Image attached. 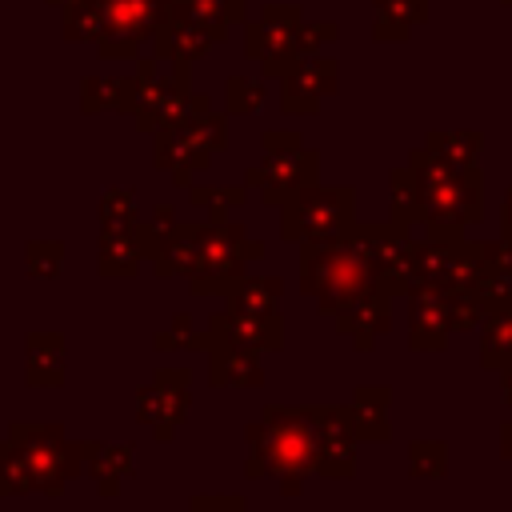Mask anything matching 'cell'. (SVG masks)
<instances>
[{
  "instance_id": "6da1fadb",
  "label": "cell",
  "mask_w": 512,
  "mask_h": 512,
  "mask_svg": "<svg viewBox=\"0 0 512 512\" xmlns=\"http://www.w3.org/2000/svg\"><path fill=\"white\" fill-rule=\"evenodd\" d=\"M248 476H348L356 468V428L348 408H280L268 404L248 424Z\"/></svg>"
},
{
  "instance_id": "8d00e7d4",
  "label": "cell",
  "mask_w": 512,
  "mask_h": 512,
  "mask_svg": "<svg viewBox=\"0 0 512 512\" xmlns=\"http://www.w3.org/2000/svg\"><path fill=\"white\" fill-rule=\"evenodd\" d=\"M500 444H504L500 452H504V456L512 460V424H504V428H500Z\"/></svg>"
},
{
  "instance_id": "8992f818",
  "label": "cell",
  "mask_w": 512,
  "mask_h": 512,
  "mask_svg": "<svg viewBox=\"0 0 512 512\" xmlns=\"http://www.w3.org/2000/svg\"><path fill=\"white\" fill-rule=\"evenodd\" d=\"M8 444L20 456V464L32 480V492H44V496H60L64 484L84 468L80 444L64 440V432L56 424H12Z\"/></svg>"
},
{
  "instance_id": "836d02e7",
  "label": "cell",
  "mask_w": 512,
  "mask_h": 512,
  "mask_svg": "<svg viewBox=\"0 0 512 512\" xmlns=\"http://www.w3.org/2000/svg\"><path fill=\"white\" fill-rule=\"evenodd\" d=\"M156 344H160V348H176V344H180V348H192V344L204 348V336H196V332H192V316L180 312V316H172V328L156 336Z\"/></svg>"
},
{
  "instance_id": "4fadbf2b",
  "label": "cell",
  "mask_w": 512,
  "mask_h": 512,
  "mask_svg": "<svg viewBox=\"0 0 512 512\" xmlns=\"http://www.w3.org/2000/svg\"><path fill=\"white\" fill-rule=\"evenodd\" d=\"M152 56L156 60H168L172 68H192L196 60H204L212 48H220V40L212 36V32H204L200 24H192L184 12H176L172 4H168V12H164V20H160V28H156V36H152Z\"/></svg>"
},
{
  "instance_id": "1f68e13d",
  "label": "cell",
  "mask_w": 512,
  "mask_h": 512,
  "mask_svg": "<svg viewBox=\"0 0 512 512\" xmlns=\"http://www.w3.org/2000/svg\"><path fill=\"white\" fill-rule=\"evenodd\" d=\"M408 468L412 476H440L448 468V452L440 440H420L408 448Z\"/></svg>"
},
{
  "instance_id": "d4e9b609",
  "label": "cell",
  "mask_w": 512,
  "mask_h": 512,
  "mask_svg": "<svg viewBox=\"0 0 512 512\" xmlns=\"http://www.w3.org/2000/svg\"><path fill=\"white\" fill-rule=\"evenodd\" d=\"M424 148L436 160H444V164L472 168L476 164V152H480V132H428Z\"/></svg>"
},
{
  "instance_id": "7a4b0ae2",
  "label": "cell",
  "mask_w": 512,
  "mask_h": 512,
  "mask_svg": "<svg viewBox=\"0 0 512 512\" xmlns=\"http://www.w3.org/2000/svg\"><path fill=\"white\" fill-rule=\"evenodd\" d=\"M300 288L320 304V312L336 316L360 296L380 288L376 264L356 232V224L332 240H304L300 244Z\"/></svg>"
},
{
  "instance_id": "ab89813d",
  "label": "cell",
  "mask_w": 512,
  "mask_h": 512,
  "mask_svg": "<svg viewBox=\"0 0 512 512\" xmlns=\"http://www.w3.org/2000/svg\"><path fill=\"white\" fill-rule=\"evenodd\" d=\"M48 8H68V4H76V0H44Z\"/></svg>"
},
{
  "instance_id": "484cf974",
  "label": "cell",
  "mask_w": 512,
  "mask_h": 512,
  "mask_svg": "<svg viewBox=\"0 0 512 512\" xmlns=\"http://www.w3.org/2000/svg\"><path fill=\"white\" fill-rule=\"evenodd\" d=\"M176 12H184L192 24H200L204 32H212L220 44L228 40V28L236 24L232 20V8L224 4V0H168Z\"/></svg>"
},
{
  "instance_id": "5b68a950",
  "label": "cell",
  "mask_w": 512,
  "mask_h": 512,
  "mask_svg": "<svg viewBox=\"0 0 512 512\" xmlns=\"http://www.w3.org/2000/svg\"><path fill=\"white\" fill-rule=\"evenodd\" d=\"M264 160L244 172V188H252L264 204H284L292 192L316 184L320 156L304 148L300 132H264Z\"/></svg>"
},
{
  "instance_id": "4dcf8cb0",
  "label": "cell",
  "mask_w": 512,
  "mask_h": 512,
  "mask_svg": "<svg viewBox=\"0 0 512 512\" xmlns=\"http://www.w3.org/2000/svg\"><path fill=\"white\" fill-rule=\"evenodd\" d=\"M336 40H340V24L336 20H304L300 32H296V52L300 56H312V52L336 44Z\"/></svg>"
},
{
  "instance_id": "f35d334b",
  "label": "cell",
  "mask_w": 512,
  "mask_h": 512,
  "mask_svg": "<svg viewBox=\"0 0 512 512\" xmlns=\"http://www.w3.org/2000/svg\"><path fill=\"white\" fill-rule=\"evenodd\" d=\"M504 400H508V404H512V368H508V372H504Z\"/></svg>"
},
{
  "instance_id": "f546056e",
  "label": "cell",
  "mask_w": 512,
  "mask_h": 512,
  "mask_svg": "<svg viewBox=\"0 0 512 512\" xmlns=\"http://www.w3.org/2000/svg\"><path fill=\"white\" fill-rule=\"evenodd\" d=\"M244 200H248V188L244 184L240 188H192V204L208 208L212 220H224V212L228 208H240Z\"/></svg>"
},
{
  "instance_id": "ffe728a7",
  "label": "cell",
  "mask_w": 512,
  "mask_h": 512,
  "mask_svg": "<svg viewBox=\"0 0 512 512\" xmlns=\"http://www.w3.org/2000/svg\"><path fill=\"white\" fill-rule=\"evenodd\" d=\"M80 460L96 476L104 496H116L120 480L132 472V444H80Z\"/></svg>"
},
{
  "instance_id": "3957f363",
  "label": "cell",
  "mask_w": 512,
  "mask_h": 512,
  "mask_svg": "<svg viewBox=\"0 0 512 512\" xmlns=\"http://www.w3.org/2000/svg\"><path fill=\"white\" fill-rule=\"evenodd\" d=\"M408 168L420 188V220L428 224V236H460L464 224H476L484 212V180L472 168H456L436 160L428 148H416L408 156Z\"/></svg>"
},
{
  "instance_id": "8fae6325",
  "label": "cell",
  "mask_w": 512,
  "mask_h": 512,
  "mask_svg": "<svg viewBox=\"0 0 512 512\" xmlns=\"http://www.w3.org/2000/svg\"><path fill=\"white\" fill-rule=\"evenodd\" d=\"M188 372L184 368H160L148 388L136 392V420L156 432V440H172L188 412Z\"/></svg>"
},
{
  "instance_id": "2e32d148",
  "label": "cell",
  "mask_w": 512,
  "mask_h": 512,
  "mask_svg": "<svg viewBox=\"0 0 512 512\" xmlns=\"http://www.w3.org/2000/svg\"><path fill=\"white\" fill-rule=\"evenodd\" d=\"M336 324H340V332H348L360 348H372V340L380 336V332H388V292L384 288H376V292H368V296H360L356 304H348L344 312H336Z\"/></svg>"
},
{
  "instance_id": "44dd1931",
  "label": "cell",
  "mask_w": 512,
  "mask_h": 512,
  "mask_svg": "<svg viewBox=\"0 0 512 512\" xmlns=\"http://www.w3.org/2000/svg\"><path fill=\"white\" fill-rule=\"evenodd\" d=\"M140 224L132 228H100V272L104 276H132L140 264Z\"/></svg>"
},
{
  "instance_id": "f1b7e54d",
  "label": "cell",
  "mask_w": 512,
  "mask_h": 512,
  "mask_svg": "<svg viewBox=\"0 0 512 512\" xmlns=\"http://www.w3.org/2000/svg\"><path fill=\"white\" fill-rule=\"evenodd\" d=\"M136 220V192L132 188H108L100 196V228H132Z\"/></svg>"
},
{
  "instance_id": "5bb4252c",
  "label": "cell",
  "mask_w": 512,
  "mask_h": 512,
  "mask_svg": "<svg viewBox=\"0 0 512 512\" xmlns=\"http://www.w3.org/2000/svg\"><path fill=\"white\" fill-rule=\"evenodd\" d=\"M208 344H232V348H252V352L276 348L280 344V316L276 312H240V308L216 312L208 320V332H204V348Z\"/></svg>"
},
{
  "instance_id": "7c38bea8",
  "label": "cell",
  "mask_w": 512,
  "mask_h": 512,
  "mask_svg": "<svg viewBox=\"0 0 512 512\" xmlns=\"http://www.w3.org/2000/svg\"><path fill=\"white\" fill-rule=\"evenodd\" d=\"M340 88V64L336 56H300V64L292 72L280 76V108L292 116H312L320 108L324 96H332Z\"/></svg>"
},
{
  "instance_id": "9a60e30c",
  "label": "cell",
  "mask_w": 512,
  "mask_h": 512,
  "mask_svg": "<svg viewBox=\"0 0 512 512\" xmlns=\"http://www.w3.org/2000/svg\"><path fill=\"white\" fill-rule=\"evenodd\" d=\"M208 376L216 388H256L264 380L260 352L232 348V344H208Z\"/></svg>"
},
{
  "instance_id": "30bf717a",
  "label": "cell",
  "mask_w": 512,
  "mask_h": 512,
  "mask_svg": "<svg viewBox=\"0 0 512 512\" xmlns=\"http://www.w3.org/2000/svg\"><path fill=\"white\" fill-rule=\"evenodd\" d=\"M192 84H188V68H172L168 76H160V60L156 56H136V104H132V120L140 132H156L164 124H172L188 100Z\"/></svg>"
},
{
  "instance_id": "7402d4cb",
  "label": "cell",
  "mask_w": 512,
  "mask_h": 512,
  "mask_svg": "<svg viewBox=\"0 0 512 512\" xmlns=\"http://www.w3.org/2000/svg\"><path fill=\"white\" fill-rule=\"evenodd\" d=\"M64 380V340L56 332H32L28 336V384L56 388Z\"/></svg>"
},
{
  "instance_id": "d590c367",
  "label": "cell",
  "mask_w": 512,
  "mask_h": 512,
  "mask_svg": "<svg viewBox=\"0 0 512 512\" xmlns=\"http://www.w3.org/2000/svg\"><path fill=\"white\" fill-rule=\"evenodd\" d=\"M500 220H504V236H512V188L504 192V208H500Z\"/></svg>"
},
{
  "instance_id": "74e56055",
  "label": "cell",
  "mask_w": 512,
  "mask_h": 512,
  "mask_svg": "<svg viewBox=\"0 0 512 512\" xmlns=\"http://www.w3.org/2000/svg\"><path fill=\"white\" fill-rule=\"evenodd\" d=\"M228 8H232V20H244L248 16V0H224Z\"/></svg>"
},
{
  "instance_id": "cb8c5ba5",
  "label": "cell",
  "mask_w": 512,
  "mask_h": 512,
  "mask_svg": "<svg viewBox=\"0 0 512 512\" xmlns=\"http://www.w3.org/2000/svg\"><path fill=\"white\" fill-rule=\"evenodd\" d=\"M104 32V0H76L60 8V36L72 44H96Z\"/></svg>"
},
{
  "instance_id": "603a6c76",
  "label": "cell",
  "mask_w": 512,
  "mask_h": 512,
  "mask_svg": "<svg viewBox=\"0 0 512 512\" xmlns=\"http://www.w3.org/2000/svg\"><path fill=\"white\" fill-rule=\"evenodd\" d=\"M388 388H360L348 404L352 412V428L360 440H388Z\"/></svg>"
},
{
  "instance_id": "ac0fdd59",
  "label": "cell",
  "mask_w": 512,
  "mask_h": 512,
  "mask_svg": "<svg viewBox=\"0 0 512 512\" xmlns=\"http://www.w3.org/2000/svg\"><path fill=\"white\" fill-rule=\"evenodd\" d=\"M424 20H428V0H376L372 40L376 44H400Z\"/></svg>"
},
{
  "instance_id": "9c48e42d",
  "label": "cell",
  "mask_w": 512,
  "mask_h": 512,
  "mask_svg": "<svg viewBox=\"0 0 512 512\" xmlns=\"http://www.w3.org/2000/svg\"><path fill=\"white\" fill-rule=\"evenodd\" d=\"M164 12L168 0H104V32L96 40V56L136 60L152 44Z\"/></svg>"
},
{
  "instance_id": "d6986e66",
  "label": "cell",
  "mask_w": 512,
  "mask_h": 512,
  "mask_svg": "<svg viewBox=\"0 0 512 512\" xmlns=\"http://www.w3.org/2000/svg\"><path fill=\"white\" fill-rule=\"evenodd\" d=\"M480 320H484V344H480L484 368L508 372L512 368V296L496 300V304H484Z\"/></svg>"
},
{
  "instance_id": "e575fe53",
  "label": "cell",
  "mask_w": 512,
  "mask_h": 512,
  "mask_svg": "<svg viewBox=\"0 0 512 512\" xmlns=\"http://www.w3.org/2000/svg\"><path fill=\"white\" fill-rule=\"evenodd\" d=\"M188 512H248L244 496H196Z\"/></svg>"
},
{
  "instance_id": "d6a6232c",
  "label": "cell",
  "mask_w": 512,
  "mask_h": 512,
  "mask_svg": "<svg viewBox=\"0 0 512 512\" xmlns=\"http://www.w3.org/2000/svg\"><path fill=\"white\" fill-rule=\"evenodd\" d=\"M60 264H64V244L60 240H32L28 244V272L32 276L52 280L60 272Z\"/></svg>"
},
{
  "instance_id": "e0dca14e",
  "label": "cell",
  "mask_w": 512,
  "mask_h": 512,
  "mask_svg": "<svg viewBox=\"0 0 512 512\" xmlns=\"http://www.w3.org/2000/svg\"><path fill=\"white\" fill-rule=\"evenodd\" d=\"M136 104V72L132 76H84L80 84V108L88 116L96 112H132Z\"/></svg>"
},
{
  "instance_id": "ba28073f",
  "label": "cell",
  "mask_w": 512,
  "mask_h": 512,
  "mask_svg": "<svg viewBox=\"0 0 512 512\" xmlns=\"http://www.w3.org/2000/svg\"><path fill=\"white\" fill-rule=\"evenodd\" d=\"M304 24L300 4H264L260 16H244V56L260 64L264 76H284L300 64L296 32Z\"/></svg>"
},
{
  "instance_id": "83f0119b",
  "label": "cell",
  "mask_w": 512,
  "mask_h": 512,
  "mask_svg": "<svg viewBox=\"0 0 512 512\" xmlns=\"http://www.w3.org/2000/svg\"><path fill=\"white\" fill-rule=\"evenodd\" d=\"M224 104H228L232 116H252V112H260V104H264V80H256V76H228V84H224Z\"/></svg>"
},
{
  "instance_id": "60d3db41",
  "label": "cell",
  "mask_w": 512,
  "mask_h": 512,
  "mask_svg": "<svg viewBox=\"0 0 512 512\" xmlns=\"http://www.w3.org/2000/svg\"><path fill=\"white\" fill-rule=\"evenodd\" d=\"M504 4H512V0H504Z\"/></svg>"
},
{
  "instance_id": "52a82bcc",
  "label": "cell",
  "mask_w": 512,
  "mask_h": 512,
  "mask_svg": "<svg viewBox=\"0 0 512 512\" xmlns=\"http://www.w3.org/2000/svg\"><path fill=\"white\" fill-rule=\"evenodd\" d=\"M356 224V192L352 188H320L308 184L280 204V236L284 240H332Z\"/></svg>"
},
{
  "instance_id": "4316f807",
  "label": "cell",
  "mask_w": 512,
  "mask_h": 512,
  "mask_svg": "<svg viewBox=\"0 0 512 512\" xmlns=\"http://www.w3.org/2000/svg\"><path fill=\"white\" fill-rule=\"evenodd\" d=\"M388 184H392V220L396 224H416L420 220V188H416V176H412V168L404 164V168H396L392 176H388Z\"/></svg>"
},
{
  "instance_id": "277c9868",
  "label": "cell",
  "mask_w": 512,
  "mask_h": 512,
  "mask_svg": "<svg viewBox=\"0 0 512 512\" xmlns=\"http://www.w3.org/2000/svg\"><path fill=\"white\" fill-rule=\"evenodd\" d=\"M152 136H156V148H152L156 168L172 172V180L180 188H188L192 172H204L208 160L220 148H228V120L220 112L184 116V120H172V124L156 128Z\"/></svg>"
}]
</instances>
